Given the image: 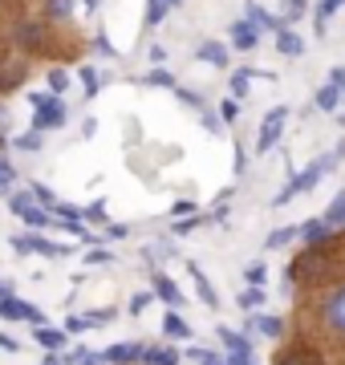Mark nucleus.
<instances>
[{
  "mask_svg": "<svg viewBox=\"0 0 345 365\" xmlns=\"http://www.w3.org/2000/svg\"><path fill=\"white\" fill-rule=\"evenodd\" d=\"M333 272V260H329V248H309L305 256H297L289 264V280H321V276Z\"/></svg>",
  "mask_w": 345,
  "mask_h": 365,
  "instance_id": "obj_1",
  "label": "nucleus"
},
{
  "mask_svg": "<svg viewBox=\"0 0 345 365\" xmlns=\"http://www.w3.org/2000/svg\"><path fill=\"white\" fill-rule=\"evenodd\" d=\"M329 167H333V158H317L313 167H305L301 175H297V179L289 182V187H280L277 195H272V207H284V203H289L292 195H301V191H313V187L321 182V175H325Z\"/></svg>",
  "mask_w": 345,
  "mask_h": 365,
  "instance_id": "obj_2",
  "label": "nucleus"
},
{
  "mask_svg": "<svg viewBox=\"0 0 345 365\" xmlns=\"http://www.w3.org/2000/svg\"><path fill=\"white\" fill-rule=\"evenodd\" d=\"M284 118H289L284 106H277V110H268L264 114V122H260V138H256V155H268V150L280 143V134H284Z\"/></svg>",
  "mask_w": 345,
  "mask_h": 365,
  "instance_id": "obj_3",
  "label": "nucleus"
},
{
  "mask_svg": "<svg viewBox=\"0 0 345 365\" xmlns=\"http://www.w3.org/2000/svg\"><path fill=\"white\" fill-rule=\"evenodd\" d=\"M9 207H13L16 215L29 223V227H45V223H49V211L41 207V203L29 195V191H21V195H9Z\"/></svg>",
  "mask_w": 345,
  "mask_h": 365,
  "instance_id": "obj_4",
  "label": "nucleus"
},
{
  "mask_svg": "<svg viewBox=\"0 0 345 365\" xmlns=\"http://www.w3.org/2000/svg\"><path fill=\"white\" fill-rule=\"evenodd\" d=\"M33 126H37V130H61V126H66V102H61V98H41Z\"/></svg>",
  "mask_w": 345,
  "mask_h": 365,
  "instance_id": "obj_5",
  "label": "nucleus"
},
{
  "mask_svg": "<svg viewBox=\"0 0 345 365\" xmlns=\"http://www.w3.org/2000/svg\"><path fill=\"white\" fill-rule=\"evenodd\" d=\"M0 317H9V321H33V325H41V309L37 304H29V300H0Z\"/></svg>",
  "mask_w": 345,
  "mask_h": 365,
  "instance_id": "obj_6",
  "label": "nucleus"
},
{
  "mask_svg": "<svg viewBox=\"0 0 345 365\" xmlns=\"http://www.w3.org/2000/svg\"><path fill=\"white\" fill-rule=\"evenodd\" d=\"M16 41L25 45V49H45L49 45V29L41 25V21H21V29H16Z\"/></svg>",
  "mask_w": 345,
  "mask_h": 365,
  "instance_id": "obj_7",
  "label": "nucleus"
},
{
  "mask_svg": "<svg viewBox=\"0 0 345 365\" xmlns=\"http://www.w3.org/2000/svg\"><path fill=\"white\" fill-rule=\"evenodd\" d=\"M325 321H329L333 333H345V284L325 300Z\"/></svg>",
  "mask_w": 345,
  "mask_h": 365,
  "instance_id": "obj_8",
  "label": "nucleus"
},
{
  "mask_svg": "<svg viewBox=\"0 0 345 365\" xmlns=\"http://www.w3.org/2000/svg\"><path fill=\"white\" fill-rule=\"evenodd\" d=\"M244 21H248V25L252 29H284L280 25V16H272V13H264V9H260V4H256V0H248V4H244Z\"/></svg>",
  "mask_w": 345,
  "mask_h": 365,
  "instance_id": "obj_9",
  "label": "nucleus"
},
{
  "mask_svg": "<svg viewBox=\"0 0 345 365\" xmlns=\"http://www.w3.org/2000/svg\"><path fill=\"white\" fill-rule=\"evenodd\" d=\"M301 235H305V244H309V248H329L333 227H329L325 220H309L305 227H301Z\"/></svg>",
  "mask_w": 345,
  "mask_h": 365,
  "instance_id": "obj_10",
  "label": "nucleus"
},
{
  "mask_svg": "<svg viewBox=\"0 0 345 365\" xmlns=\"http://www.w3.org/2000/svg\"><path fill=\"white\" fill-rule=\"evenodd\" d=\"M277 53H280V57H301V53H305V41H301V33H292V29L284 25V29L277 33Z\"/></svg>",
  "mask_w": 345,
  "mask_h": 365,
  "instance_id": "obj_11",
  "label": "nucleus"
},
{
  "mask_svg": "<svg viewBox=\"0 0 345 365\" xmlns=\"http://www.w3.org/2000/svg\"><path fill=\"white\" fill-rule=\"evenodd\" d=\"M195 57H200L203 66L227 69V49H224V45H220V41H203V45H200V53H195Z\"/></svg>",
  "mask_w": 345,
  "mask_h": 365,
  "instance_id": "obj_12",
  "label": "nucleus"
},
{
  "mask_svg": "<svg viewBox=\"0 0 345 365\" xmlns=\"http://www.w3.org/2000/svg\"><path fill=\"white\" fill-rule=\"evenodd\" d=\"M256 41H260V29H252V25H248V21H240V25L232 29V45H236L240 53L256 49Z\"/></svg>",
  "mask_w": 345,
  "mask_h": 365,
  "instance_id": "obj_13",
  "label": "nucleus"
},
{
  "mask_svg": "<svg viewBox=\"0 0 345 365\" xmlns=\"http://www.w3.org/2000/svg\"><path fill=\"white\" fill-rule=\"evenodd\" d=\"M138 357H143V345H138V341H122V345H114V349L106 353V361H114V365L138 361Z\"/></svg>",
  "mask_w": 345,
  "mask_h": 365,
  "instance_id": "obj_14",
  "label": "nucleus"
},
{
  "mask_svg": "<svg viewBox=\"0 0 345 365\" xmlns=\"http://www.w3.org/2000/svg\"><path fill=\"white\" fill-rule=\"evenodd\" d=\"M191 280H195V292H200L203 304H207V309H215V304H220V297H215V288L207 284V276H203L200 268H195V264H191Z\"/></svg>",
  "mask_w": 345,
  "mask_h": 365,
  "instance_id": "obj_15",
  "label": "nucleus"
},
{
  "mask_svg": "<svg viewBox=\"0 0 345 365\" xmlns=\"http://www.w3.org/2000/svg\"><path fill=\"white\" fill-rule=\"evenodd\" d=\"M21 78H25V61H9V66L0 69V90H13V86H21Z\"/></svg>",
  "mask_w": 345,
  "mask_h": 365,
  "instance_id": "obj_16",
  "label": "nucleus"
},
{
  "mask_svg": "<svg viewBox=\"0 0 345 365\" xmlns=\"http://www.w3.org/2000/svg\"><path fill=\"white\" fill-rule=\"evenodd\" d=\"M73 9H78V0H45V13H49V21H69V16H73Z\"/></svg>",
  "mask_w": 345,
  "mask_h": 365,
  "instance_id": "obj_17",
  "label": "nucleus"
},
{
  "mask_svg": "<svg viewBox=\"0 0 345 365\" xmlns=\"http://www.w3.org/2000/svg\"><path fill=\"white\" fill-rule=\"evenodd\" d=\"M155 292H159V297L163 300H167V304H171V309H175V304H179V300H183V297H179V288H175L171 284V276H155Z\"/></svg>",
  "mask_w": 345,
  "mask_h": 365,
  "instance_id": "obj_18",
  "label": "nucleus"
},
{
  "mask_svg": "<svg viewBox=\"0 0 345 365\" xmlns=\"http://www.w3.org/2000/svg\"><path fill=\"white\" fill-rule=\"evenodd\" d=\"M321 220L329 223V227H345V191H341L337 199H333V203H329V211H325Z\"/></svg>",
  "mask_w": 345,
  "mask_h": 365,
  "instance_id": "obj_19",
  "label": "nucleus"
},
{
  "mask_svg": "<svg viewBox=\"0 0 345 365\" xmlns=\"http://www.w3.org/2000/svg\"><path fill=\"white\" fill-rule=\"evenodd\" d=\"M220 341H224L232 353H252V349H248V337H244V333H236V329H220Z\"/></svg>",
  "mask_w": 345,
  "mask_h": 365,
  "instance_id": "obj_20",
  "label": "nucleus"
},
{
  "mask_svg": "<svg viewBox=\"0 0 345 365\" xmlns=\"http://www.w3.org/2000/svg\"><path fill=\"white\" fill-rule=\"evenodd\" d=\"M37 341H41L49 353H57L61 345H66V333H61V329H37Z\"/></svg>",
  "mask_w": 345,
  "mask_h": 365,
  "instance_id": "obj_21",
  "label": "nucleus"
},
{
  "mask_svg": "<svg viewBox=\"0 0 345 365\" xmlns=\"http://www.w3.org/2000/svg\"><path fill=\"white\" fill-rule=\"evenodd\" d=\"M143 361L146 365H175L179 361V353L175 349H143Z\"/></svg>",
  "mask_w": 345,
  "mask_h": 365,
  "instance_id": "obj_22",
  "label": "nucleus"
},
{
  "mask_svg": "<svg viewBox=\"0 0 345 365\" xmlns=\"http://www.w3.org/2000/svg\"><path fill=\"white\" fill-rule=\"evenodd\" d=\"M297 235H301V232H297V227H280V232H272V235H268V240H264V248L280 252V248H284V244H292Z\"/></svg>",
  "mask_w": 345,
  "mask_h": 365,
  "instance_id": "obj_23",
  "label": "nucleus"
},
{
  "mask_svg": "<svg viewBox=\"0 0 345 365\" xmlns=\"http://www.w3.org/2000/svg\"><path fill=\"white\" fill-rule=\"evenodd\" d=\"M337 102H341V90L337 86H321L317 90V110H337Z\"/></svg>",
  "mask_w": 345,
  "mask_h": 365,
  "instance_id": "obj_24",
  "label": "nucleus"
},
{
  "mask_svg": "<svg viewBox=\"0 0 345 365\" xmlns=\"http://www.w3.org/2000/svg\"><path fill=\"white\" fill-rule=\"evenodd\" d=\"M252 69H236V73H232V98H244V93H248V86H252Z\"/></svg>",
  "mask_w": 345,
  "mask_h": 365,
  "instance_id": "obj_25",
  "label": "nucleus"
},
{
  "mask_svg": "<svg viewBox=\"0 0 345 365\" xmlns=\"http://www.w3.org/2000/svg\"><path fill=\"white\" fill-rule=\"evenodd\" d=\"M53 215H57L61 223H66V227H73V223H81V215H86V211H81V207H73V203H57V207H53Z\"/></svg>",
  "mask_w": 345,
  "mask_h": 365,
  "instance_id": "obj_26",
  "label": "nucleus"
},
{
  "mask_svg": "<svg viewBox=\"0 0 345 365\" xmlns=\"http://www.w3.org/2000/svg\"><path fill=\"white\" fill-rule=\"evenodd\" d=\"M163 329H167V337H183V341L191 337V329H187V321H183V317H175V313L167 317V321H163Z\"/></svg>",
  "mask_w": 345,
  "mask_h": 365,
  "instance_id": "obj_27",
  "label": "nucleus"
},
{
  "mask_svg": "<svg viewBox=\"0 0 345 365\" xmlns=\"http://www.w3.org/2000/svg\"><path fill=\"white\" fill-rule=\"evenodd\" d=\"M256 329H260L264 337H280V333H284V321H277V317H256Z\"/></svg>",
  "mask_w": 345,
  "mask_h": 365,
  "instance_id": "obj_28",
  "label": "nucleus"
},
{
  "mask_svg": "<svg viewBox=\"0 0 345 365\" xmlns=\"http://www.w3.org/2000/svg\"><path fill=\"white\" fill-rule=\"evenodd\" d=\"M143 86H159V90H171V86H175V78L167 73V69H150V73L143 78Z\"/></svg>",
  "mask_w": 345,
  "mask_h": 365,
  "instance_id": "obj_29",
  "label": "nucleus"
},
{
  "mask_svg": "<svg viewBox=\"0 0 345 365\" xmlns=\"http://www.w3.org/2000/svg\"><path fill=\"white\" fill-rule=\"evenodd\" d=\"M260 304H264V292H260V288H244V292H240V309H244V313H248V309H260Z\"/></svg>",
  "mask_w": 345,
  "mask_h": 365,
  "instance_id": "obj_30",
  "label": "nucleus"
},
{
  "mask_svg": "<svg viewBox=\"0 0 345 365\" xmlns=\"http://www.w3.org/2000/svg\"><path fill=\"white\" fill-rule=\"evenodd\" d=\"M167 9H171L167 0H150V4H146V25H163V16H167Z\"/></svg>",
  "mask_w": 345,
  "mask_h": 365,
  "instance_id": "obj_31",
  "label": "nucleus"
},
{
  "mask_svg": "<svg viewBox=\"0 0 345 365\" xmlns=\"http://www.w3.org/2000/svg\"><path fill=\"white\" fill-rule=\"evenodd\" d=\"M341 4H345V0H321V4H317V33H325V16H333Z\"/></svg>",
  "mask_w": 345,
  "mask_h": 365,
  "instance_id": "obj_32",
  "label": "nucleus"
},
{
  "mask_svg": "<svg viewBox=\"0 0 345 365\" xmlns=\"http://www.w3.org/2000/svg\"><path fill=\"white\" fill-rule=\"evenodd\" d=\"M66 86H69L66 69H49V90H53V98H61V93H66Z\"/></svg>",
  "mask_w": 345,
  "mask_h": 365,
  "instance_id": "obj_33",
  "label": "nucleus"
},
{
  "mask_svg": "<svg viewBox=\"0 0 345 365\" xmlns=\"http://www.w3.org/2000/svg\"><path fill=\"white\" fill-rule=\"evenodd\" d=\"M33 199H37L45 211H53V207H57V195L49 191V187H33Z\"/></svg>",
  "mask_w": 345,
  "mask_h": 365,
  "instance_id": "obj_34",
  "label": "nucleus"
},
{
  "mask_svg": "<svg viewBox=\"0 0 345 365\" xmlns=\"http://www.w3.org/2000/svg\"><path fill=\"white\" fill-rule=\"evenodd\" d=\"M264 264H252V268H244V280H248V288H260L264 284Z\"/></svg>",
  "mask_w": 345,
  "mask_h": 365,
  "instance_id": "obj_35",
  "label": "nucleus"
},
{
  "mask_svg": "<svg viewBox=\"0 0 345 365\" xmlns=\"http://www.w3.org/2000/svg\"><path fill=\"white\" fill-rule=\"evenodd\" d=\"M86 220H90V223H106V199L90 203V207H86Z\"/></svg>",
  "mask_w": 345,
  "mask_h": 365,
  "instance_id": "obj_36",
  "label": "nucleus"
},
{
  "mask_svg": "<svg viewBox=\"0 0 345 365\" xmlns=\"http://www.w3.org/2000/svg\"><path fill=\"white\" fill-rule=\"evenodd\" d=\"M13 167H9V163H4V158H0V195H9V187H13Z\"/></svg>",
  "mask_w": 345,
  "mask_h": 365,
  "instance_id": "obj_37",
  "label": "nucleus"
},
{
  "mask_svg": "<svg viewBox=\"0 0 345 365\" xmlns=\"http://www.w3.org/2000/svg\"><path fill=\"white\" fill-rule=\"evenodd\" d=\"M81 86H86V98H93V93H98V73H93L90 66L81 69Z\"/></svg>",
  "mask_w": 345,
  "mask_h": 365,
  "instance_id": "obj_38",
  "label": "nucleus"
},
{
  "mask_svg": "<svg viewBox=\"0 0 345 365\" xmlns=\"http://www.w3.org/2000/svg\"><path fill=\"white\" fill-rule=\"evenodd\" d=\"M16 146H21V150H41V134L33 130V134H21V138H16Z\"/></svg>",
  "mask_w": 345,
  "mask_h": 365,
  "instance_id": "obj_39",
  "label": "nucleus"
},
{
  "mask_svg": "<svg viewBox=\"0 0 345 365\" xmlns=\"http://www.w3.org/2000/svg\"><path fill=\"white\" fill-rule=\"evenodd\" d=\"M110 260H114V252H106V248L86 252V264H110Z\"/></svg>",
  "mask_w": 345,
  "mask_h": 365,
  "instance_id": "obj_40",
  "label": "nucleus"
},
{
  "mask_svg": "<svg viewBox=\"0 0 345 365\" xmlns=\"http://www.w3.org/2000/svg\"><path fill=\"white\" fill-rule=\"evenodd\" d=\"M220 114H224V122H236V114H240L236 98H232V102H224V106H220Z\"/></svg>",
  "mask_w": 345,
  "mask_h": 365,
  "instance_id": "obj_41",
  "label": "nucleus"
},
{
  "mask_svg": "<svg viewBox=\"0 0 345 365\" xmlns=\"http://www.w3.org/2000/svg\"><path fill=\"white\" fill-rule=\"evenodd\" d=\"M200 223H203V220H179V223H175V235H187V232H195Z\"/></svg>",
  "mask_w": 345,
  "mask_h": 365,
  "instance_id": "obj_42",
  "label": "nucleus"
},
{
  "mask_svg": "<svg viewBox=\"0 0 345 365\" xmlns=\"http://www.w3.org/2000/svg\"><path fill=\"white\" fill-rule=\"evenodd\" d=\"M277 365H313V361H309L305 353H289V357H280Z\"/></svg>",
  "mask_w": 345,
  "mask_h": 365,
  "instance_id": "obj_43",
  "label": "nucleus"
},
{
  "mask_svg": "<svg viewBox=\"0 0 345 365\" xmlns=\"http://www.w3.org/2000/svg\"><path fill=\"white\" fill-rule=\"evenodd\" d=\"M329 86H337V90L345 93V66H337V69L329 73Z\"/></svg>",
  "mask_w": 345,
  "mask_h": 365,
  "instance_id": "obj_44",
  "label": "nucleus"
},
{
  "mask_svg": "<svg viewBox=\"0 0 345 365\" xmlns=\"http://www.w3.org/2000/svg\"><path fill=\"white\" fill-rule=\"evenodd\" d=\"M175 98L187 102V106H200V93H191V90H175Z\"/></svg>",
  "mask_w": 345,
  "mask_h": 365,
  "instance_id": "obj_45",
  "label": "nucleus"
},
{
  "mask_svg": "<svg viewBox=\"0 0 345 365\" xmlns=\"http://www.w3.org/2000/svg\"><path fill=\"white\" fill-rule=\"evenodd\" d=\"M146 304H150V297H146V292H138V297L130 300V313H143Z\"/></svg>",
  "mask_w": 345,
  "mask_h": 365,
  "instance_id": "obj_46",
  "label": "nucleus"
},
{
  "mask_svg": "<svg viewBox=\"0 0 345 365\" xmlns=\"http://www.w3.org/2000/svg\"><path fill=\"white\" fill-rule=\"evenodd\" d=\"M146 57H150L155 66H163V57H167V49H163V45H150V53H146Z\"/></svg>",
  "mask_w": 345,
  "mask_h": 365,
  "instance_id": "obj_47",
  "label": "nucleus"
},
{
  "mask_svg": "<svg viewBox=\"0 0 345 365\" xmlns=\"http://www.w3.org/2000/svg\"><path fill=\"white\" fill-rule=\"evenodd\" d=\"M69 333H81V329H90V321H81V317H69Z\"/></svg>",
  "mask_w": 345,
  "mask_h": 365,
  "instance_id": "obj_48",
  "label": "nucleus"
},
{
  "mask_svg": "<svg viewBox=\"0 0 345 365\" xmlns=\"http://www.w3.org/2000/svg\"><path fill=\"white\" fill-rule=\"evenodd\" d=\"M203 130H212V134H220V118H215V114H207V118H203Z\"/></svg>",
  "mask_w": 345,
  "mask_h": 365,
  "instance_id": "obj_49",
  "label": "nucleus"
},
{
  "mask_svg": "<svg viewBox=\"0 0 345 365\" xmlns=\"http://www.w3.org/2000/svg\"><path fill=\"white\" fill-rule=\"evenodd\" d=\"M227 365H252V353H232V361Z\"/></svg>",
  "mask_w": 345,
  "mask_h": 365,
  "instance_id": "obj_50",
  "label": "nucleus"
},
{
  "mask_svg": "<svg viewBox=\"0 0 345 365\" xmlns=\"http://www.w3.org/2000/svg\"><path fill=\"white\" fill-rule=\"evenodd\" d=\"M191 211H195V203H191V199H183V203L175 207V215H191Z\"/></svg>",
  "mask_w": 345,
  "mask_h": 365,
  "instance_id": "obj_51",
  "label": "nucleus"
},
{
  "mask_svg": "<svg viewBox=\"0 0 345 365\" xmlns=\"http://www.w3.org/2000/svg\"><path fill=\"white\" fill-rule=\"evenodd\" d=\"M0 349H4V353H16V349H21V345H16L13 337H0Z\"/></svg>",
  "mask_w": 345,
  "mask_h": 365,
  "instance_id": "obj_52",
  "label": "nucleus"
},
{
  "mask_svg": "<svg viewBox=\"0 0 345 365\" xmlns=\"http://www.w3.org/2000/svg\"><path fill=\"white\" fill-rule=\"evenodd\" d=\"M106 235H114V240H122V235H126V227H122V223H110V227H106Z\"/></svg>",
  "mask_w": 345,
  "mask_h": 365,
  "instance_id": "obj_53",
  "label": "nucleus"
},
{
  "mask_svg": "<svg viewBox=\"0 0 345 365\" xmlns=\"http://www.w3.org/2000/svg\"><path fill=\"white\" fill-rule=\"evenodd\" d=\"M13 297V288H9V280H0V300H9Z\"/></svg>",
  "mask_w": 345,
  "mask_h": 365,
  "instance_id": "obj_54",
  "label": "nucleus"
},
{
  "mask_svg": "<svg viewBox=\"0 0 345 365\" xmlns=\"http://www.w3.org/2000/svg\"><path fill=\"white\" fill-rule=\"evenodd\" d=\"M41 365H61V357H57V353H49V357H45Z\"/></svg>",
  "mask_w": 345,
  "mask_h": 365,
  "instance_id": "obj_55",
  "label": "nucleus"
},
{
  "mask_svg": "<svg viewBox=\"0 0 345 365\" xmlns=\"http://www.w3.org/2000/svg\"><path fill=\"white\" fill-rule=\"evenodd\" d=\"M81 365H98V357H86V361H81Z\"/></svg>",
  "mask_w": 345,
  "mask_h": 365,
  "instance_id": "obj_56",
  "label": "nucleus"
},
{
  "mask_svg": "<svg viewBox=\"0 0 345 365\" xmlns=\"http://www.w3.org/2000/svg\"><path fill=\"white\" fill-rule=\"evenodd\" d=\"M81 4H86V9H93V4H98V0H81Z\"/></svg>",
  "mask_w": 345,
  "mask_h": 365,
  "instance_id": "obj_57",
  "label": "nucleus"
},
{
  "mask_svg": "<svg viewBox=\"0 0 345 365\" xmlns=\"http://www.w3.org/2000/svg\"><path fill=\"white\" fill-rule=\"evenodd\" d=\"M167 4H179V0H167Z\"/></svg>",
  "mask_w": 345,
  "mask_h": 365,
  "instance_id": "obj_58",
  "label": "nucleus"
}]
</instances>
